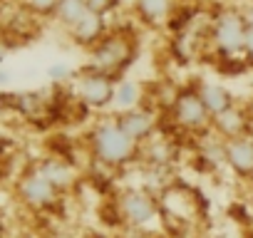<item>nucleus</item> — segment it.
Wrapping results in <instances>:
<instances>
[{
  "mask_svg": "<svg viewBox=\"0 0 253 238\" xmlns=\"http://www.w3.org/2000/svg\"><path fill=\"white\" fill-rule=\"evenodd\" d=\"M117 117V122H119V127L129 134L139 147L142 144H147L149 139H154L159 132V114L152 109V107H147V104H142V107H134V109H129V112H122V114H114Z\"/></svg>",
  "mask_w": 253,
  "mask_h": 238,
  "instance_id": "0eeeda50",
  "label": "nucleus"
},
{
  "mask_svg": "<svg viewBox=\"0 0 253 238\" xmlns=\"http://www.w3.org/2000/svg\"><path fill=\"white\" fill-rule=\"evenodd\" d=\"M40 174L55 186V189H65L75 181V169L70 164H65L62 159H47L40 169Z\"/></svg>",
  "mask_w": 253,
  "mask_h": 238,
  "instance_id": "a211bd4d",
  "label": "nucleus"
},
{
  "mask_svg": "<svg viewBox=\"0 0 253 238\" xmlns=\"http://www.w3.org/2000/svg\"><path fill=\"white\" fill-rule=\"evenodd\" d=\"M142 104H144V87H142V82H137L132 77H119L117 84H114L112 109L117 114H122V112H129L134 107H142Z\"/></svg>",
  "mask_w": 253,
  "mask_h": 238,
  "instance_id": "9b49d317",
  "label": "nucleus"
},
{
  "mask_svg": "<svg viewBox=\"0 0 253 238\" xmlns=\"http://www.w3.org/2000/svg\"><path fill=\"white\" fill-rule=\"evenodd\" d=\"M137 57V45L124 33H107L94 47H89V70L119 77Z\"/></svg>",
  "mask_w": 253,
  "mask_h": 238,
  "instance_id": "f03ea898",
  "label": "nucleus"
},
{
  "mask_svg": "<svg viewBox=\"0 0 253 238\" xmlns=\"http://www.w3.org/2000/svg\"><path fill=\"white\" fill-rule=\"evenodd\" d=\"M137 18L149 28H162L174 20L179 0H132Z\"/></svg>",
  "mask_w": 253,
  "mask_h": 238,
  "instance_id": "1a4fd4ad",
  "label": "nucleus"
},
{
  "mask_svg": "<svg viewBox=\"0 0 253 238\" xmlns=\"http://www.w3.org/2000/svg\"><path fill=\"white\" fill-rule=\"evenodd\" d=\"M241 13H243V20H246V25H248V28H253V3H248V5H246Z\"/></svg>",
  "mask_w": 253,
  "mask_h": 238,
  "instance_id": "5701e85b",
  "label": "nucleus"
},
{
  "mask_svg": "<svg viewBox=\"0 0 253 238\" xmlns=\"http://www.w3.org/2000/svg\"><path fill=\"white\" fill-rule=\"evenodd\" d=\"M246 20L241 10L226 8L221 13L213 15L211 25H209V40L216 47L218 55L223 57H241L243 55V45H246Z\"/></svg>",
  "mask_w": 253,
  "mask_h": 238,
  "instance_id": "20e7f679",
  "label": "nucleus"
},
{
  "mask_svg": "<svg viewBox=\"0 0 253 238\" xmlns=\"http://www.w3.org/2000/svg\"><path fill=\"white\" fill-rule=\"evenodd\" d=\"M114 84H117V77L87 67V70H82V72L75 77V94H77L80 102L87 104L89 109L104 112V109H112Z\"/></svg>",
  "mask_w": 253,
  "mask_h": 238,
  "instance_id": "423d86ee",
  "label": "nucleus"
},
{
  "mask_svg": "<svg viewBox=\"0 0 253 238\" xmlns=\"http://www.w3.org/2000/svg\"><path fill=\"white\" fill-rule=\"evenodd\" d=\"M139 154L144 157L147 166H162V169H169V166L174 164L176 147H174L167 137L157 134L154 139H149L147 144H142V152H139Z\"/></svg>",
  "mask_w": 253,
  "mask_h": 238,
  "instance_id": "2eb2a0df",
  "label": "nucleus"
},
{
  "mask_svg": "<svg viewBox=\"0 0 253 238\" xmlns=\"http://www.w3.org/2000/svg\"><path fill=\"white\" fill-rule=\"evenodd\" d=\"M87 5H89V13H97V15L107 18L122 5V0H87Z\"/></svg>",
  "mask_w": 253,
  "mask_h": 238,
  "instance_id": "6ab92c4d",
  "label": "nucleus"
},
{
  "mask_svg": "<svg viewBox=\"0 0 253 238\" xmlns=\"http://www.w3.org/2000/svg\"><path fill=\"white\" fill-rule=\"evenodd\" d=\"M122 3H124V0H122ZM129 3H132V0H129Z\"/></svg>",
  "mask_w": 253,
  "mask_h": 238,
  "instance_id": "b1692460",
  "label": "nucleus"
},
{
  "mask_svg": "<svg viewBox=\"0 0 253 238\" xmlns=\"http://www.w3.org/2000/svg\"><path fill=\"white\" fill-rule=\"evenodd\" d=\"M28 3H30L35 10H42V13H47V10H55L57 0H28Z\"/></svg>",
  "mask_w": 253,
  "mask_h": 238,
  "instance_id": "412c9836",
  "label": "nucleus"
},
{
  "mask_svg": "<svg viewBox=\"0 0 253 238\" xmlns=\"http://www.w3.org/2000/svg\"><path fill=\"white\" fill-rule=\"evenodd\" d=\"M211 129L223 139H233V137L248 134V119H246L243 109L238 104H233L231 109H226V112H221L218 117L211 119Z\"/></svg>",
  "mask_w": 253,
  "mask_h": 238,
  "instance_id": "f8f14e48",
  "label": "nucleus"
},
{
  "mask_svg": "<svg viewBox=\"0 0 253 238\" xmlns=\"http://www.w3.org/2000/svg\"><path fill=\"white\" fill-rule=\"evenodd\" d=\"M47 75H50V79H55V82H65V79H70L75 72H72V67H70L67 62H55V65L47 67Z\"/></svg>",
  "mask_w": 253,
  "mask_h": 238,
  "instance_id": "aec40b11",
  "label": "nucleus"
},
{
  "mask_svg": "<svg viewBox=\"0 0 253 238\" xmlns=\"http://www.w3.org/2000/svg\"><path fill=\"white\" fill-rule=\"evenodd\" d=\"M107 33H109L107 18H102V15H97V13H87V18L70 30L72 40H75L77 45H82V47H94Z\"/></svg>",
  "mask_w": 253,
  "mask_h": 238,
  "instance_id": "ddd939ff",
  "label": "nucleus"
},
{
  "mask_svg": "<svg viewBox=\"0 0 253 238\" xmlns=\"http://www.w3.org/2000/svg\"><path fill=\"white\" fill-rule=\"evenodd\" d=\"M89 147H92L94 159L99 164H104L107 169H124V166H129L139 157V152H142V147L119 127L114 114L99 119V122L92 127Z\"/></svg>",
  "mask_w": 253,
  "mask_h": 238,
  "instance_id": "f257e3e1",
  "label": "nucleus"
},
{
  "mask_svg": "<svg viewBox=\"0 0 253 238\" xmlns=\"http://www.w3.org/2000/svg\"><path fill=\"white\" fill-rule=\"evenodd\" d=\"M199 159L209 166V169H226V139L218 137L213 129L201 134L199 142Z\"/></svg>",
  "mask_w": 253,
  "mask_h": 238,
  "instance_id": "4468645a",
  "label": "nucleus"
},
{
  "mask_svg": "<svg viewBox=\"0 0 253 238\" xmlns=\"http://www.w3.org/2000/svg\"><path fill=\"white\" fill-rule=\"evenodd\" d=\"M196 92H199V97H201L206 112L211 114V119L236 104L231 89H228L226 84H221V82H213V79H201V82L196 84Z\"/></svg>",
  "mask_w": 253,
  "mask_h": 238,
  "instance_id": "9d476101",
  "label": "nucleus"
},
{
  "mask_svg": "<svg viewBox=\"0 0 253 238\" xmlns=\"http://www.w3.org/2000/svg\"><path fill=\"white\" fill-rule=\"evenodd\" d=\"M117 211H119L122 221L134 231H149L162 218V206H159L157 196L152 191H147L144 186L124 189L117 196Z\"/></svg>",
  "mask_w": 253,
  "mask_h": 238,
  "instance_id": "7ed1b4c3",
  "label": "nucleus"
},
{
  "mask_svg": "<svg viewBox=\"0 0 253 238\" xmlns=\"http://www.w3.org/2000/svg\"><path fill=\"white\" fill-rule=\"evenodd\" d=\"M226 169L241 179L253 176V134L226 139Z\"/></svg>",
  "mask_w": 253,
  "mask_h": 238,
  "instance_id": "6e6552de",
  "label": "nucleus"
},
{
  "mask_svg": "<svg viewBox=\"0 0 253 238\" xmlns=\"http://www.w3.org/2000/svg\"><path fill=\"white\" fill-rule=\"evenodd\" d=\"M169 112L171 119L186 132H211V114L206 112L196 87H186L174 92L171 102H169Z\"/></svg>",
  "mask_w": 253,
  "mask_h": 238,
  "instance_id": "39448f33",
  "label": "nucleus"
},
{
  "mask_svg": "<svg viewBox=\"0 0 253 238\" xmlns=\"http://www.w3.org/2000/svg\"><path fill=\"white\" fill-rule=\"evenodd\" d=\"M23 194H25V198H28L30 203L42 206V203L52 201V196H55V186H52V184L38 171V174L28 176V181H25V186H23Z\"/></svg>",
  "mask_w": 253,
  "mask_h": 238,
  "instance_id": "f3484780",
  "label": "nucleus"
},
{
  "mask_svg": "<svg viewBox=\"0 0 253 238\" xmlns=\"http://www.w3.org/2000/svg\"><path fill=\"white\" fill-rule=\"evenodd\" d=\"M243 57H248L253 62V28L246 30V45H243Z\"/></svg>",
  "mask_w": 253,
  "mask_h": 238,
  "instance_id": "4be33fe9",
  "label": "nucleus"
},
{
  "mask_svg": "<svg viewBox=\"0 0 253 238\" xmlns=\"http://www.w3.org/2000/svg\"><path fill=\"white\" fill-rule=\"evenodd\" d=\"M55 18L67 28L72 30L77 23H82L89 13V5H87V0H57V5H55Z\"/></svg>",
  "mask_w": 253,
  "mask_h": 238,
  "instance_id": "dca6fc26",
  "label": "nucleus"
}]
</instances>
